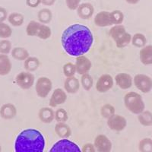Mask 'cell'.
<instances>
[{"mask_svg": "<svg viewBox=\"0 0 152 152\" xmlns=\"http://www.w3.org/2000/svg\"><path fill=\"white\" fill-rule=\"evenodd\" d=\"M94 42L93 34L87 26L75 24L68 27L62 34V45L69 55L82 56L90 50Z\"/></svg>", "mask_w": 152, "mask_h": 152, "instance_id": "obj_1", "label": "cell"}, {"mask_svg": "<svg viewBox=\"0 0 152 152\" xmlns=\"http://www.w3.org/2000/svg\"><path fill=\"white\" fill-rule=\"evenodd\" d=\"M45 139L40 131L28 129L21 132L15 142V152H43Z\"/></svg>", "mask_w": 152, "mask_h": 152, "instance_id": "obj_2", "label": "cell"}, {"mask_svg": "<svg viewBox=\"0 0 152 152\" xmlns=\"http://www.w3.org/2000/svg\"><path fill=\"white\" fill-rule=\"evenodd\" d=\"M125 107L133 114H139L145 110V104L143 98L139 94L131 91L124 97Z\"/></svg>", "mask_w": 152, "mask_h": 152, "instance_id": "obj_3", "label": "cell"}, {"mask_svg": "<svg viewBox=\"0 0 152 152\" xmlns=\"http://www.w3.org/2000/svg\"><path fill=\"white\" fill-rule=\"evenodd\" d=\"M26 33L28 36L37 37L42 40H47L50 37L52 31L46 24L35 21H31L26 28Z\"/></svg>", "mask_w": 152, "mask_h": 152, "instance_id": "obj_4", "label": "cell"}, {"mask_svg": "<svg viewBox=\"0 0 152 152\" xmlns=\"http://www.w3.org/2000/svg\"><path fill=\"white\" fill-rule=\"evenodd\" d=\"M49 152H81V151L78 145L67 138H62L56 142Z\"/></svg>", "mask_w": 152, "mask_h": 152, "instance_id": "obj_5", "label": "cell"}, {"mask_svg": "<svg viewBox=\"0 0 152 152\" xmlns=\"http://www.w3.org/2000/svg\"><path fill=\"white\" fill-rule=\"evenodd\" d=\"M133 83L142 93H149L152 90V78L145 74H137L133 78Z\"/></svg>", "mask_w": 152, "mask_h": 152, "instance_id": "obj_6", "label": "cell"}, {"mask_svg": "<svg viewBox=\"0 0 152 152\" xmlns=\"http://www.w3.org/2000/svg\"><path fill=\"white\" fill-rule=\"evenodd\" d=\"M53 88L52 81L47 77H40L36 82V92L38 97L44 98L48 96Z\"/></svg>", "mask_w": 152, "mask_h": 152, "instance_id": "obj_7", "label": "cell"}, {"mask_svg": "<svg viewBox=\"0 0 152 152\" xmlns=\"http://www.w3.org/2000/svg\"><path fill=\"white\" fill-rule=\"evenodd\" d=\"M16 84L21 89L28 90L34 85V76L29 72H21L17 75L15 78Z\"/></svg>", "mask_w": 152, "mask_h": 152, "instance_id": "obj_8", "label": "cell"}, {"mask_svg": "<svg viewBox=\"0 0 152 152\" xmlns=\"http://www.w3.org/2000/svg\"><path fill=\"white\" fill-rule=\"evenodd\" d=\"M126 125H127L126 119L124 116H120V115L114 114L107 119V126L113 131H123L126 127Z\"/></svg>", "mask_w": 152, "mask_h": 152, "instance_id": "obj_9", "label": "cell"}, {"mask_svg": "<svg viewBox=\"0 0 152 152\" xmlns=\"http://www.w3.org/2000/svg\"><path fill=\"white\" fill-rule=\"evenodd\" d=\"M113 86V79L109 74H104L98 78L96 84V89L100 93L108 91Z\"/></svg>", "mask_w": 152, "mask_h": 152, "instance_id": "obj_10", "label": "cell"}, {"mask_svg": "<svg viewBox=\"0 0 152 152\" xmlns=\"http://www.w3.org/2000/svg\"><path fill=\"white\" fill-rule=\"evenodd\" d=\"M94 147L97 152H110L112 142L104 135H98L94 139Z\"/></svg>", "mask_w": 152, "mask_h": 152, "instance_id": "obj_11", "label": "cell"}, {"mask_svg": "<svg viewBox=\"0 0 152 152\" xmlns=\"http://www.w3.org/2000/svg\"><path fill=\"white\" fill-rule=\"evenodd\" d=\"M75 66L76 72L82 75L87 74L90 71L92 64L90 59L87 58L85 56L82 55L77 56Z\"/></svg>", "mask_w": 152, "mask_h": 152, "instance_id": "obj_12", "label": "cell"}, {"mask_svg": "<svg viewBox=\"0 0 152 152\" xmlns=\"http://www.w3.org/2000/svg\"><path fill=\"white\" fill-rule=\"evenodd\" d=\"M67 100V94L61 88H56L53 92V94L50 99V106L56 107L58 105L64 104Z\"/></svg>", "mask_w": 152, "mask_h": 152, "instance_id": "obj_13", "label": "cell"}, {"mask_svg": "<svg viewBox=\"0 0 152 152\" xmlns=\"http://www.w3.org/2000/svg\"><path fill=\"white\" fill-rule=\"evenodd\" d=\"M115 81L116 85L123 90H127L130 88L133 83L132 78L128 73H119L115 77Z\"/></svg>", "mask_w": 152, "mask_h": 152, "instance_id": "obj_14", "label": "cell"}, {"mask_svg": "<svg viewBox=\"0 0 152 152\" xmlns=\"http://www.w3.org/2000/svg\"><path fill=\"white\" fill-rule=\"evenodd\" d=\"M94 24L100 28H105V27L113 25L110 18V12H107V11L98 12L94 17Z\"/></svg>", "mask_w": 152, "mask_h": 152, "instance_id": "obj_15", "label": "cell"}, {"mask_svg": "<svg viewBox=\"0 0 152 152\" xmlns=\"http://www.w3.org/2000/svg\"><path fill=\"white\" fill-rule=\"evenodd\" d=\"M94 12V8L93 5L89 2H84L81 3L77 9V13L80 18L84 20L90 19L93 16Z\"/></svg>", "mask_w": 152, "mask_h": 152, "instance_id": "obj_16", "label": "cell"}, {"mask_svg": "<svg viewBox=\"0 0 152 152\" xmlns=\"http://www.w3.org/2000/svg\"><path fill=\"white\" fill-rule=\"evenodd\" d=\"M17 109L12 104H5L0 108V116L2 119H12L16 116Z\"/></svg>", "mask_w": 152, "mask_h": 152, "instance_id": "obj_17", "label": "cell"}, {"mask_svg": "<svg viewBox=\"0 0 152 152\" xmlns=\"http://www.w3.org/2000/svg\"><path fill=\"white\" fill-rule=\"evenodd\" d=\"M64 88L66 91L69 94H75L78 91L80 88V82L78 78L75 77L67 78L65 81Z\"/></svg>", "mask_w": 152, "mask_h": 152, "instance_id": "obj_18", "label": "cell"}, {"mask_svg": "<svg viewBox=\"0 0 152 152\" xmlns=\"http://www.w3.org/2000/svg\"><path fill=\"white\" fill-rule=\"evenodd\" d=\"M139 57L142 63L145 66L152 64V45H147L142 47L139 53Z\"/></svg>", "mask_w": 152, "mask_h": 152, "instance_id": "obj_19", "label": "cell"}, {"mask_svg": "<svg viewBox=\"0 0 152 152\" xmlns=\"http://www.w3.org/2000/svg\"><path fill=\"white\" fill-rule=\"evenodd\" d=\"M12 62L7 55L0 53V75L5 76L12 70Z\"/></svg>", "mask_w": 152, "mask_h": 152, "instance_id": "obj_20", "label": "cell"}, {"mask_svg": "<svg viewBox=\"0 0 152 152\" xmlns=\"http://www.w3.org/2000/svg\"><path fill=\"white\" fill-rule=\"evenodd\" d=\"M38 116L43 123H50L55 119V112L50 107H43L39 111Z\"/></svg>", "mask_w": 152, "mask_h": 152, "instance_id": "obj_21", "label": "cell"}, {"mask_svg": "<svg viewBox=\"0 0 152 152\" xmlns=\"http://www.w3.org/2000/svg\"><path fill=\"white\" fill-rule=\"evenodd\" d=\"M56 135L62 138H69L72 134L71 128L65 123H58L55 126Z\"/></svg>", "mask_w": 152, "mask_h": 152, "instance_id": "obj_22", "label": "cell"}, {"mask_svg": "<svg viewBox=\"0 0 152 152\" xmlns=\"http://www.w3.org/2000/svg\"><path fill=\"white\" fill-rule=\"evenodd\" d=\"M11 54L14 59L19 61L26 60L29 57L28 51L23 47H15V48L12 49L11 51Z\"/></svg>", "mask_w": 152, "mask_h": 152, "instance_id": "obj_23", "label": "cell"}, {"mask_svg": "<svg viewBox=\"0 0 152 152\" xmlns=\"http://www.w3.org/2000/svg\"><path fill=\"white\" fill-rule=\"evenodd\" d=\"M40 61L37 57L29 56L26 60H24V66L27 71L31 72L36 71L40 66Z\"/></svg>", "mask_w": 152, "mask_h": 152, "instance_id": "obj_24", "label": "cell"}, {"mask_svg": "<svg viewBox=\"0 0 152 152\" xmlns=\"http://www.w3.org/2000/svg\"><path fill=\"white\" fill-rule=\"evenodd\" d=\"M37 18L40 23L43 24H49L52 21L53 13L49 9H43L38 12Z\"/></svg>", "mask_w": 152, "mask_h": 152, "instance_id": "obj_25", "label": "cell"}, {"mask_svg": "<svg viewBox=\"0 0 152 152\" xmlns=\"http://www.w3.org/2000/svg\"><path fill=\"white\" fill-rule=\"evenodd\" d=\"M8 21H9L12 26L20 27L24 23V15L18 12H12L8 16Z\"/></svg>", "mask_w": 152, "mask_h": 152, "instance_id": "obj_26", "label": "cell"}, {"mask_svg": "<svg viewBox=\"0 0 152 152\" xmlns=\"http://www.w3.org/2000/svg\"><path fill=\"white\" fill-rule=\"evenodd\" d=\"M138 119L143 126H152V113L149 110H144L138 114Z\"/></svg>", "mask_w": 152, "mask_h": 152, "instance_id": "obj_27", "label": "cell"}, {"mask_svg": "<svg viewBox=\"0 0 152 152\" xmlns=\"http://www.w3.org/2000/svg\"><path fill=\"white\" fill-rule=\"evenodd\" d=\"M126 32V28L122 24H118V25H114L113 28H110V36L112 38L113 40H114L116 41L118 38L120 37L123 34H125Z\"/></svg>", "mask_w": 152, "mask_h": 152, "instance_id": "obj_28", "label": "cell"}, {"mask_svg": "<svg viewBox=\"0 0 152 152\" xmlns=\"http://www.w3.org/2000/svg\"><path fill=\"white\" fill-rule=\"evenodd\" d=\"M132 43L133 46L138 48H142L146 46L147 43V39L144 34L141 33H137L132 37Z\"/></svg>", "mask_w": 152, "mask_h": 152, "instance_id": "obj_29", "label": "cell"}, {"mask_svg": "<svg viewBox=\"0 0 152 152\" xmlns=\"http://www.w3.org/2000/svg\"><path fill=\"white\" fill-rule=\"evenodd\" d=\"M132 41V36L130 34L126 32L123 34L120 37H119L117 40H116V47L118 48H124V47H127V46L131 43Z\"/></svg>", "mask_w": 152, "mask_h": 152, "instance_id": "obj_30", "label": "cell"}, {"mask_svg": "<svg viewBox=\"0 0 152 152\" xmlns=\"http://www.w3.org/2000/svg\"><path fill=\"white\" fill-rule=\"evenodd\" d=\"M138 150L140 152H152V139L143 138L138 144Z\"/></svg>", "mask_w": 152, "mask_h": 152, "instance_id": "obj_31", "label": "cell"}, {"mask_svg": "<svg viewBox=\"0 0 152 152\" xmlns=\"http://www.w3.org/2000/svg\"><path fill=\"white\" fill-rule=\"evenodd\" d=\"M110 18L113 25L122 24L124 21V15L120 10H114L110 12Z\"/></svg>", "mask_w": 152, "mask_h": 152, "instance_id": "obj_32", "label": "cell"}, {"mask_svg": "<svg viewBox=\"0 0 152 152\" xmlns=\"http://www.w3.org/2000/svg\"><path fill=\"white\" fill-rule=\"evenodd\" d=\"M81 83L85 91H90L94 85V80L91 75L89 74L82 75L81 78Z\"/></svg>", "mask_w": 152, "mask_h": 152, "instance_id": "obj_33", "label": "cell"}, {"mask_svg": "<svg viewBox=\"0 0 152 152\" xmlns=\"http://www.w3.org/2000/svg\"><path fill=\"white\" fill-rule=\"evenodd\" d=\"M100 114L105 119H108L115 114V108L110 104H104L100 109Z\"/></svg>", "mask_w": 152, "mask_h": 152, "instance_id": "obj_34", "label": "cell"}, {"mask_svg": "<svg viewBox=\"0 0 152 152\" xmlns=\"http://www.w3.org/2000/svg\"><path fill=\"white\" fill-rule=\"evenodd\" d=\"M12 34V30L9 25L4 22H0V37L2 39L9 38Z\"/></svg>", "mask_w": 152, "mask_h": 152, "instance_id": "obj_35", "label": "cell"}, {"mask_svg": "<svg viewBox=\"0 0 152 152\" xmlns=\"http://www.w3.org/2000/svg\"><path fill=\"white\" fill-rule=\"evenodd\" d=\"M68 118L69 116L66 110L59 108L55 112V119L58 123H66Z\"/></svg>", "mask_w": 152, "mask_h": 152, "instance_id": "obj_36", "label": "cell"}, {"mask_svg": "<svg viewBox=\"0 0 152 152\" xmlns=\"http://www.w3.org/2000/svg\"><path fill=\"white\" fill-rule=\"evenodd\" d=\"M76 72L75 66L72 62H67L63 66V73L67 78L73 77Z\"/></svg>", "mask_w": 152, "mask_h": 152, "instance_id": "obj_37", "label": "cell"}, {"mask_svg": "<svg viewBox=\"0 0 152 152\" xmlns=\"http://www.w3.org/2000/svg\"><path fill=\"white\" fill-rule=\"evenodd\" d=\"M12 51V43L8 40L0 41V53L7 55Z\"/></svg>", "mask_w": 152, "mask_h": 152, "instance_id": "obj_38", "label": "cell"}, {"mask_svg": "<svg viewBox=\"0 0 152 152\" xmlns=\"http://www.w3.org/2000/svg\"><path fill=\"white\" fill-rule=\"evenodd\" d=\"M66 4L70 10H76L81 4V0H66Z\"/></svg>", "mask_w": 152, "mask_h": 152, "instance_id": "obj_39", "label": "cell"}, {"mask_svg": "<svg viewBox=\"0 0 152 152\" xmlns=\"http://www.w3.org/2000/svg\"><path fill=\"white\" fill-rule=\"evenodd\" d=\"M82 152H96V148L93 144L88 143L82 148Z\"/></svg>", "mask_w": 152, "mask_h": 152, "instance_id": "obj_40", "label": "cell"}, {"mask_svg": "<svg viewBox=\"0 0 152 152\" xmlns=\"http://www.w3.org/2000/svg\"><path fill=\"white\" fill-rule=\"evenodd\" d=\"M8 12L3 7H0V22H4L8 18Z\"/></svg>", "mask_w": 152, "mask_h": 152, "instance_id": "obj_41", "label": "cell"}, {"mask_svg": "<svg viewBox=\"0 0 152 152\" xmlns=\"http://www.w3.org/2000/svg\"><path fill=\"white\" fill-rule=\"evenodd\" d=\"M41 3V0H26V4L31 8H37Z\"/></svg>", "mask_w": 152, "mask_h": 152, "instance_id": "obj_42", "label": "cell"}, {"mask_svg": "<svg viewBox=\"0 0 152 152\" xmlns=\"http://www.w3.org/2000/svg\"><path fill=\"white\" fill-rule=\"evenodd\" d=\"M56 0H41V3L47 6H51V5H54Z\"/></svg>", "mask_w": 152, "mask_h": 152, "instance_id": "obj_43", "label": "cell"}, {"mask_svg": "<svg viewBox=\"0 0 152 152\" xmlns=\"http://www.w3.org/2000/svg\"><path fill=\"white\" fill-rule=\"evenodd\" d=\"M126 2L129 4H130V5H135V4L138 3L140 0H126Z\"/></svg>", "mask_w": 152, "mask_h": 152, "instance_id": "obj_44", "label": "cell"}, {"mask_svg": "<svg viewBox=\"0 0 152 152\" xmlns=\"http://www.w3.org/2000/svg\"><path fill=\"white\" fill-rule=\"evenodd\" d=\"M1 150H2V148H1V145H0V152H1Z\"/></svg>", "mask_w": 152, "mask_h": 152, "instance_id": "obj_45", "label": "cell"}]
</instances>
